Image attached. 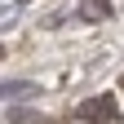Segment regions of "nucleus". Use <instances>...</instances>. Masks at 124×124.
<instances>
[{"label":"nucleus","mask_w":124,"mask_h":124,"mask_svg":"<svg viewBox=\"0 0 124 124\" xmlns=\"http://www.w3.org/2000/svg\"><path fill=\"white\" fill-rule=\"evenodd\" d=\"M80 115H84V120H93V124L115 120V98H93L89 106H80Z\"/></svg>","instance_id":"1"},{"label":"nucleus","mask_w":124,"mask_h":124,"mask_svg":"<svg viewBox=\"0 0 124 124\" xmlns=\"http://www.w3.org/2000/svg\"><path fill=\"white\" fill-rule=\"evenodd\" d=\"M0 93H5V102H27V98H36V84H31V80H5V89H0Z\"/></svg>","instance_id":"2"},{"label":"nucleus","mask_w":124,"mask_h":124,"mask_svg":"<svg viewBox=\"0 0 124 124\" xmlns=\"http://www.w3.org/2000/svg\"><path fill=\"white\" fill-rule=\"evenodd\" d=\"M98 9H106V0H98Z\"/></svg>","instance_id":"3"}]
</instances>
